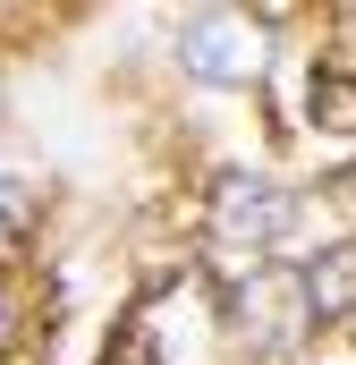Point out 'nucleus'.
<instances>
[{"mask_svg": "<svg viewBox=\"0 0 356 365\" xmlns=\"http://www.w3.org/2000/svg\"><path fill=\"white\" fill-rule=\"evenodd\" d=\"M34 221H43V187L0 179V238H34Z\"/></svg>", "mask_w": 356, "mask_h": 365, "instance_id": "nucleus-6", "label": "nucleus"}, {"mask_svg": "<svg viewBox=\"0 0 356 365\" xmlns=\"http://www.w3.org/2000/svg\"><path fill=\"white\" fill-rule=\"evenodd\" d=\"M305 314H314V331L323 323H356V238L323 247L305 264Z\"/></svg>", "mask_w": 356, "mask_h": 365, "instance_id": "nucleus-4", "label": "nucleus"}, {"mask_svg": "<svg viewBox=\"0 0 356 365\" xmlns=\"http://www.w3.org/2000/svg\"><path fill=\"white\" fill-rule=\"evenodd\" d=\"M9 340H17V314H9V297H0V349H9Z\"/></svg>", "mask_w": 356, "mask_h": 365, "instance_id": "nucleus-7", "label": "nucleus"}, {"mask_svg": "<svg viewBox=\"0 0 356 365\" xmlns=\"http://www.w3.org/2000/svg\"><path fill=\"white\" fill-rule=\"evenodd\" d=\"M305 119L331 128V136H356V77L348 68H314L305 77Z\"/></svg>", "mask_w": 356, "mask_h": 365, "instance_id": "nucleus-5", "label": "nucleus"}, {"mask_svg": "<svg viewBox=\"0 0 356 365\" xmlns=\"http://www.w3.org/2000/svg\"><path fill=\"white\" fill-rule=\"evenodd\" d=\"M288 230H297V187L263 179V170L212 179V238H221V264L229 272H255L263 247H280Z\"/></svg>", "mask_w": 356, "mask_h": 365, "instance_id": "nucleus-1", "label": "nucleus"}, {"mask_svg": "<svg viewBox=\"0 0 356 365\" xmlns=\"http://www.w3.org/2000/svg\"><path fill=\"white\" fill-rule=\"evenodd\" d=\"M178 68H187L195 86H263L271 17H246V9H187V17H178Z\"/></svg>", "mask_w": 356, "mask_h": 365, "instance_id": "nucleus-2", "label": "nucleus"}, {"mask_svg": "<svg viewBox=\"0 0 356 365\" xmlns=\"http://www.w3.org/2000/svg\"><path fill=\"white\" fill-rule=\"evenodd\" d=\"M221 314H229V331H238L255 357H280L288 340L314 331V314H305V272H271V264H255V272L238 280V289L221 297Z\"/></svg>", "mask_w": 356, "mask_h": 365, "instance_id": "nucleus-3", "label": "nucleus"}]
</instances>
